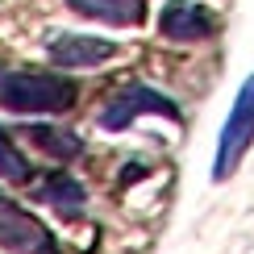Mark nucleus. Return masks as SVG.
I'll return each instance as SVG.
<instances>
[{
  "label": "nucleus",
  "mask_w": 254,
  "mask_h": 254,
  "mask_svg": "<svg viewBox=\"0 0 254 254\" xmlns=\"http://www.w3.org/2000/svg\"><path fill=\"white\" fill-rule=\"evenodd\" d=\"M46 55L59 67H96V63L117 55V46L104 38H88V34H59V38H50Z\"/></svg>",
  "instance_id": "nucleus-6"
},
{
  "label": "nucleus",
  "mask_w": 254,
  "mask_h": 254,
  "mask_svg": "<svg viewBox=\"0 0 254 254\" xmlns=\"http://www.w3.org/2000/svg\"><path fill=\"white\" fill-rule=\"evenodd\" d=\"M75 100V83L42 71H0V109L8 113H63Z\"/></svg>",
  "instance_id": "nucleus-1"
},
{
  "label": "nucleus",
  "mask_w": 254,
  "mask_h": 254,
  "mask_svg": "<svg viewBox=\"0 0 254 254\" xmlns=\"http://www.w3.org/2000/svg\"><path fill=\"white\" fill-rule=\"evenodd\" d=\"M29 142H38L46 154H55V158H79V137L75 133H67V129H55V125H29Z\"/></svg>",
  "instance_id": "nucleus-9"
},
{
  "label": "nucleus",
  "mask_w": 254,
  "mask_h": 254,
  "mask_svg": "<svg viewBox=\"0 0 254 254\" xmlns=\"http://www.w3.org/2000/svg\"><path fill=\"white\" fill-rule=\"evenodd\" d=\"M38 200L55 204L63 217H75V213H83V204H88V192H83L71 175H46L38 184Z\"/></svg>",
  "instance_id": "nucleus-7"
},
{
  "label": "nucleus",
  "mask_w": 254,
  "mask_h": 254,
  "mask_svg": "<svg viewBox=\"0 0 254 254\" xmlns=\"http://www.w3.org/2000/svg\"><path fill=\"white\" fill-rule=\"evenodd\" d=\"M142 113H158V117H179V109H175V100H167L163 92H154V88H146V83H129V88H121L117 96H113L109 104H104V113H100V125L104 129H125L133 117H142Z\"/></svg>",
  "instance_id": "nucleus-4"
},
{
  "label": "nucleus",
  "mask_w": 254,
  "mask_h": 254,
  "mask_svg": "<svg viewBox=\"0 0 254 254\" xmlns=\"http://www.w3.org/2000/svg\"><path fill=\"white\" fill-rule=\"evenodd\" d=\"M254 142V75L238 88V100L229 109L225 125H221V142H217V158H213V179H229L238 171L242 154Z\"/></svg>",
  "instance_id": "nucleus-2"
},
{
  "label": "nucleus",
  "mask_w": 254,
  "mask_h": 254,
  "mask_svg": "<svg viewBox=\"0 0 254 254\" xmlns=\"http://www.w3.org/2000/svg\"><path fill=\"white\" fill-rule=\"evenodd\" d=\"M158 29L171 42H200L213 34V13L204 4H192V0H171L158 17Z\"/></svg>",
  "instance_id": "nucleus-5"
},
{
  "label": "nucleus",
  "mask_w": 254,
  "mask_h": 254,
  "mask_svg": "<svg viewBox=\"0 0 254 254\" xmlns=\"http://www.w3.org/2000/svg\"><path fill=\"white\" fill-rule=\"evenodd\" d=\"M0 246L13 254H59L55 234L34 213H25L21 204H13L4 196H0Z\"/></svg>",
  "instance_id": "nucleus-3"
},
{
  "label": "nucleus",
  "mask_w": 254,
  "mask_h": 254,
  "mask_svg": "<svg viewBox=\"0 0 254 254\" xmlns=\"http://www.w3.org/2000/svg\"><path fill=\"white\" fill-rule=\"evenodd\" d=\"M75 13L109 25H137L142 21V0H67Z\"/></svg>",
  "instance_id": "nucleus-8"
},
{
  "label": "nucleus",
  "mask_w": 254,
  "mask_h": 254,
  "mask_svg": "<svg viewBox=\"0 0 254 254\" xmlns=\"http://www.w3.org/2000/svg\"><path fill=\"white\" fill-rule=\"evenodd\" d=\"M0 179H8V184H25V179H29V163H25V154H21L17 146L8 142L4 133H0Z\"/></svg>",
  "instance_id": "nucleus-10"
}]
</instances>
